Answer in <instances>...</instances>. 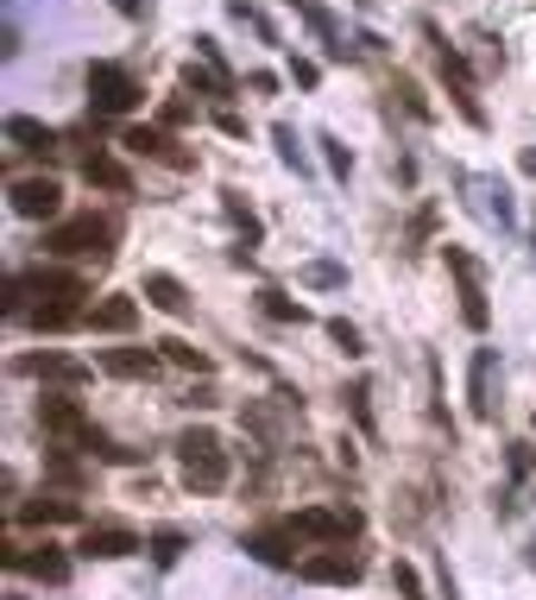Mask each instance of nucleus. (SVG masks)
<instances>
[{
  "label": "nucleus",
  "mask_w": 536,
  "mask_h": 600,
  "mask_svg": "<svg viewBox=\"0 0 536 600\" xmlns=\"http://www.w3.org/2000/svg\"><path fill=\"white\" fill-rule=\"evenodd\" d=\"M322 146H328V171L347 177V165H354V158H347V146H335V139H322Z\"/></svg>",
  "instance_id": "obj_36"
},
{
  "label": "nucleus",
  "mask_w": 536,
  "mask_h": 600,
  "mask_svg": "<svg viewBox=\"0 0 536 600\" xmlns=\"http://www.w3.org/2000/svg\"><path fill=\"white\" fill-rule=\"evenodd\" d=\"M26 291H32V285H26V272H7V285H0V304H7V316L26 311Z\"/></svg>",
  "instance_id": "obj_28"
},
{
  "label": "nucleus",
  "mask_w": 536,
  "mask_h": 600,
  "mask_svg": "<svg viewBox=\"0 0 536 600\" xmlns=\"http://www.w3.org/2000/svg\"><path fill=\"white\" fill-rule=\"evenodd\" d=\"M290 543H297V531H290V524H271V531L247 538V550H252L259 562H271V569H285V562H290Z\"/></svg>",
  "instance_id": "obj_18"
},
{
  "label": "nucleus",
  "mask_w": 536,
  "mask_h": 600,
  "mask_svg": "<svg viewBox=\"0 0 536 600\" xmlns=\"http://www.w3.org/2000/svg\"><path fill=\"white\" fill-rule=\"evenodd\" d=\"M183 89H196V96H228V77H221V70H196V63H183Z\"/></svg>",
  "instance_id": "obj_25"
},
{
  "label": "nucleus",
  "mask_w": 536,
  "mask_h": 600,
  "mask_svg": "<svg viewBox=\"0 0 536 600\" xmlns=\"http://www.w3.org/2000/svg\"><path fill=\"white\" fill-rule=\"evenodd\" d=\"M146 304L165 316H190V291H183V278H171V272H146Z\"/></svg>",
  "instance_id": "obj_14"
},
{
  "label": "nucleus",
  "mask_w": 536,
  "mask_h": 600,
  "mask_svg": "<svg viewBox=\"0 0 536 600\" xmlns=\"http://www.w3.org/2000/svg\"><path fill=\"white\" fill-rule=\"evenodd\" d=\"M82 177H89V184H101V190H133V171H127V165H120V158H108V153H89L82 158Z\"/></svg>",
  "instance_id": "obj_17"
},
{
  "label": "nucleus",
  "mask_w": 536,
  "mask_h": 600,
  "mask_svg": "<svg viewBox=\"0 0 536 600\" xmlns=\"http://www.w3.org/2000/svg\"><path fill=\"white\" fill-rule=\"evenodd\" d=\"M448 272L460 278V316H467V329H486V291H479V266L460 247H448Z\"/></svg>",
  "instance_id": "obj_9"
},
{
  "label": "nucleus",
  "mask_w": 536,
  "mask_h": 600,
  "mask_svg": "<svg viewBox=\"0 0 536 600\" xmlns=\"http://www.w3.org/2000/svg\"><path fill=\"white\" fill-rule=\"evenodd\" d=\"M82 82H89V108H96V120H115V115H133L139 108V82L127 77L120 63H89Z\"/></svg>",
  "instance_id": "obj_2"
},
{
  "label": "nucleus",
  "mask_w": 536,
  "mask_h": 600,
  "mask_svg": "<svg viewBox=\"0 0 536 600\" xmlns=\"http://www.w3.org/2000/svg\"><path fill=\"white\" fill-rule=\"evenodd\" d=\"M26 323H32V329H51V335H58V329H70V323H77V311H70V304H44V297H39V304H32V311H26Z\"/></svg>",
  "instance_id": "obj_22"
},
{
  "label": "nucleus",
  "mask_w": 536,
  "mask_h": 600,
  "mask_svg": "<svg viewBox=\"0 0 536 600\" xmlns=\"http://www.w3.org/2000/svg\"><path fill=\"white\" fill-rule=\"evenodd\" d=\"M391 581H398L410 600H423V581H417V569H410V562H398V569H391Z\"/></svg>",
  "instance_id": "obj_33"
},
{
  "label": "nucleus",
  "mask_w": 536,
  "mask_h": 600,
  "mask_svg": "<svg viewBox=\"0 0 536 600\" xmlns=\"http://www.w3.org/2000/svg\"><path fill=\"white\" fill-rule=\"evenodd\" d=\"M290 531H297V543H347L354 531H360V512H328V505H309V512H297L290 519Z\"/></svg>",
  "instance_id": "obj_5"
},
{
  "label": "nucleus",
  "mask_w": 536,
  "mask_h": 600,
  "mask_svg": "<svg viewBox=\"0 0 536 600\" xmlns=\"http://www.w3.org/2000/svg\"><path fill=\"white\" fill-rule=\"evenodd\" d=\"M158 361L165 354H152V348H101V373H115V380H152Z\"/></svg>",
  "instance_id": "obj_13"
},
{
  "label": "nucleus",
  "mask_w": 536,
  "mask_h": 600,
  "mask_svg": "<svg viewBox=\"0 0 536 600\" xmlns=\"http://www.w3.org/2000/svg\"><path fill=\"white\" fill-rule=\"evenodd\" d=\"M115 228L101 222V215H70V222H51L44 234V253H58V259H77V253H108Z\"/></svg>",
  "instance_id": "obj_3"
},
{
  "label": "nucleus",
  "mask_w": 536,
  "mask_h": 600,
  "mask_svg": "<svg viewBox=\"0 0 536 600\" xmlns=\"http://www.w3.org/2000/svg\"><path fill=\"white\" fill-rule=\"evenodd\" d=\"M290 82H297V89H316V82H322V63L297 58V63H290Z\"/></svg>",
  "instance_id": "obj_32"
},
{
  "label": "nucleus",
  "mask_w": 536,
  "mask_h": 600,
  "mask_svg": "<svg viewBox=\"0 0 536 600\" xmlns=\"http://www.w3.org/2000/svg\"><path fill=\"white\" fill-rule=\"evenodd\" d=\"M183 405H190V411H209V405H215V386H196L190 399H183Z\"/></svg>",
  "instance_id": "obj_37"
},
{
  "label": "nucleus",
  "mask_w": 536,
  "mask_h": 600,
  "mask_svg": "<svg viewBox=\"0 0 536 600\" xmlns=\"http://www.w3.org/2000/svg\"><path fill=\"white\" fill-rule=\"evenodd\" d=\"M20 524H77V505L70 500H51V493H39V500L20 505Z\"/></svg>",
  "instance_id": "obj_20"
},
{
  "label": "nucleus",
  "mask_w": 536,
  "mask_h": 600,
  "mask_svg": "<svg viewBox=\"0 0 536 600\" xmlns=\"http://www.w3.org/2000/svg\"><path fill=\"white\" fill-rule=\"evenodd\" d=\"M120 146H127V153H139V158H165L171 171H183V165H190V153H177L171 139L158 134V127H127V134H120Z\"/></svg>",
  "instance_id": "obj_12"
},
{
  "label": "nucleus",
  "mask_w": 536,
  "mask_h": 600,
  "mask_svg": "<svg viewBox=\"0 0 536 600\" xmlns=\"http://www.w3.org/2000/svg\"><path fill=\"white\" fill-rule=\"evenodd\" d=\"M271 139H278V153H285V165H304V153H297V134H290V127H278Z\"/></svg>",
  "instance_id": "obj_34"
},
{
  "label": "nucleus",
  "mask_w": 536,
  "mask_h": 600,
  "mask_svg": "<svg viewBox=\"0 0 536 600\" xmlns=\"http://www.w3.org/2000/svg\"><path fill=\"white\" fill-rule=\"evenodd\" d=\"M530 562H536V543H530Z\"/></svg>",
  "instance_id": "obj_39"
},
{
  "label": "nucleus",
  "mask_w": 536,
  "mask_h": 600,
  "mask_svg": "<svg viewBox=\"0 0 536 600\" xmlns=\"http://www.w3.org/2000/svg\"><path fill=\"white\" fill-rule=\"evenodd\" d=\"M366 399H373V392H366L360 380H354V386H347V405H354V417H360V430H373V405H366Z\"/></svg>",
  "instance_id": "obj_31"
},
{
  "label": "nucleus",
  "mask_w": 536,
  "mask_h": 600,
  "mask_svg": "<svg viewBox=\"0 0 536 600\" xmlns=\"http://www.w3.org/2000/svg\"><path fill=\"white\" fill-rule=\"evenodd\" d=\"M39 424H44V436H58L63 449H89V443H96V424H89V411H82L77 399H44Z\"/></svg>",
  "instance_id": "obj_4"
},
{
  "label": "nucleus",
  "mask_w": 536,
  "mask_h": 600,
  "mask_svg": "<svg viewBox=\"0 0 536 600\" xmlns=\"http://www.w3.org/2000/svg\"><path fill=\"white\" fill-rule=\"evenodd\" d=\"M146 550H152V562H158V569H171V562L183 557V531H158V538L146 543Z\"/></svg>",
  "instance_id": "obj_26"
},
{
  "label": "nucleus",
  "mask_w": 536,
  "mask_h": 600,
  "mask_svg": "<svg viewBox=\"0 0 536 600\" xmlns=\"http://www.w3.org/2000/svg\"><path fill=\"white\" fill-rule=\"evenodd\" d=\"M177 468H183V486H196V493L228 486V449H221V436L209 424H190L177 436Z\"/></svg>",
  "instance_id": "obj_1"
},
{
  "label": "nucleus",
  "mask_w": 536,
  "mask_h": 600,
  "mask_svg": "<svg viewBox=\"0 0 536 600\" xmlns=\"http://www.w3.org/2000/svg\"><path fill=\"white\" fill-rule=\"evenodd\" d=\"M228 215H234V228L247 234V247H259V222H252V215L240 209V196H234V190H228Z\"/></svg>",
  "instance_id": "obj_30"
},
{
  "label": "nucleus",
  "mask_w": 536,
  "mask_h": 600,
  "mask_svg": "<svg viewBox=\"0 0 536 600\" xmlns=\"http://www.w3.org/2000/svg\"><path fill=\"white\" fill-rule=\"evenodd\" d=\"M467 392H474V417H493V348H479V354H474Z\"/></svg>",
  "instance_id": "obj_21"
},
{
  "label": "nucleus",
  "mask_w": 536,
  "mask_h": 600,
  "mask_svg": "<svg viewBox=\"0 0 536 600\" xmlns=\"http://www.w3.org/2000/svg\"><path fill=\"white\" fill-rule=\"evenodd\" d=\"M7 139H20L26 153H58V134H51L44 120H32V115H13V120H7Z\"/></svg>",
  "instance_id": "obj_19"
},
{
  "label": "nucleus",
  "mask_w": 536,
  "mask_h": 600,
  "mask_svg": "<svg viewBox=\"0 0 536 600\" xmlns=\"http://www.w3.org/2000/svg\"><path fill=\"white\" fill-rule=\"evenodd\" d=\"M115 7H120V13H139V7H146V0H115Z\"/></svg>",
  "instance_id": "obj_38"
},
{
  "label": "nucleus",
  "mask_w": 536,
  "mask_h": 600,
  "mask_svg": "<svg viewBox=\"0 0 536 600\" xmlns=\"http://www.w3.org/2000/svg\"><path fill=\"white\" fill-rule=\"evenodd\" d=\"M26 285L39 291L44 304H70V311L89 297V285H82L77 272H58V266H32V272H26Z\"/></svg>",
  "instance_id": "obj_10"
},
{
  "label": "nucleus",
  "mask_w": 536,
  "mask_h": 600,
  "mask_svg": "<svg viewBox=\"0 0 536 600\" xmlns=\"http://www.w3.org/2000/svg\"><path fill=\"white\" fill-rule=\"evenodd\" d=\"M259 311H266L271 316V323H304V304H290V297H285V291H259Z\"/></svg>",
  "instance_id": "obj_24"
},
{
  "label": "nucleus",
  "mask_w": 536,
  "mask_h": 600,
  "mask_svg": "<svg viewBox=\"0 0 536 600\" xmlns=\"http://www.w3.org/2000/svg\"><path fill=\"white\" fill-rule=\"evenodd\" d=\"M139 323V304L133 297H101L96 311H89V329H101V335H127Z\"/></svg>",
  "instance_id": "obj_15"
},
{
  "label": "nucleus",
  "mask_w": 536,
  "mask_h": 600,
  "mask_svg": "<svg viewBox=\"0 0 536 600\" xmlns=\"http://www.w3.org/2000/svg\"><path fill=\"white\" fill-rule=\"evenodd\" d=\"M158 354H165L171 367H183V373H209V354L190 348V342H158Z\"/></svg>",
  "instance_id": "obj_23"
},
{
  "label": "nucleus",
  "mask_w": 536,
  "mask_h": 600,
  "mask_svg": "<svg viewBox=\"0 0 536 600\" xmlns=\"http://www.w3.org/2000/svg\"><path fill=\"white\" fill-rule=\"evenodd\" d=\"M58 209H63L58 177H20V184H13V215H26V222H58Z\"/></svg>",
  "instance_id": "obj_7"
},
{
  "label": "nucleus",
  "mask_w": 536,
  "mask_h": 600,
  "mask_svg": "<svg viewBox=\"0 0 536 600\" xmlns=\"http://www.w3.org/2000/svg\"><path fill=\"white\" fill-rule=\"evenodd\" d=\"M297 576L316 581V588H354V581H360V557L341 550V543H328V550H316V557L297 562Z\"/></svg>",
  "instance_id": "obj_6"
},
{
  "label": "nucleus",
  "mask_w": 536,
  "mask_h": 600,
  "mask_svg": "<svg viewBox=\"0 0 536 600\" xmlns=\"http://www.w3.org/2000/svg\"><path fill=\"white\" fill-rule=\"evenodd\" d=\"M304 278L309 285H322V291H335V285H347V272L335 266V259H316V266H304Z\"/></svg>",
  "instance_id": "obj_29"
},
{
  "label": "nucleus",
  "mask_w": 536,
  "mask_h": 600,
  "mask_svg": "<svg viewBox=\"0 0 536 600\" xmlns=\"http://www.w3.org/2000/svg\"><path fill=\"white\" fill-rule=\"evenodd\" d=\"M20 373H32V380H51V386H82V380H89V367H82V361H70V354H26Z\"/></svg>",
  "instance_id": "obj_11"
},
{
  "label": "nucleus",
  "mask_w": 536,
  "mask_h": 600,
  "mask_svg": "<svg viewBox=\"0 0 536 600\" xmlns=\"http://www.w3.org/2000/svg\"><path fill=\"white\" fill-rule=\"evenodd\" d=\"M133 550H146V543L127 524H82V538H77V557L89 562H115V557H133Z\"/></svg>",
  "instance_id": "obj_8"
},
{
  "label": "nucleus",
  "mask_w": 536,
  "mask_h": 600,
  "mask_svg": "<svg viewBox=\"0 0 536 600\" xmlns=\"http://www.w3.org/2000/svg\"><path fill=\"white\" fill-rule=\"evenodd\" d=\"M20 569L32 581H44V588H58V581H70V557H63L58 543H39L32 557H20Z\"/></svg>",
  "instance_id": "obj_16"
},
{
  "label": "nucleus",
  "mask_w": 536,
  "mask_h": 600,
  "mask_svg": "<svg viewBox=\"0 0 536 600\" xmlns=\"http://www.w3.org/2000/svg\"><path fill=\"white\" fill-rule=\"evenodd\" d=\"M328 342H335L341 354H366V348H360V329H354L347 316H328Z\"/></svg>",
  "instance_id": "obj_27"
},
{
  "label": "nucleus",
  "mask_w": 536,
  "mask_h": 600,
  "mask_svg": "<svg viewBox=\"0 0 536 600\" xmlns=\"http://www.w3.org/2000/svg\"><path fill=\"white\" fill-rule=\"evenodd\" d=\"M51 474H58V481H63V486H82V468H77V462H70V455H58V462H51Z\"/></svg>",
  "instance_id": "obj_35"
}]
</instances>
